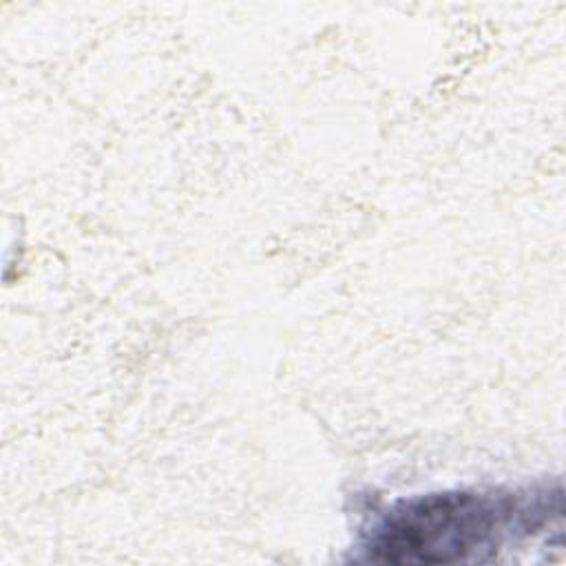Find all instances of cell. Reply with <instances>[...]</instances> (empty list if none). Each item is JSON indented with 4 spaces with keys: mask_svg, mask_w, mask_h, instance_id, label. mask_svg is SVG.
<instances>
[{
    "mask_svg": "<svg viewBox=\"0 0 566 566\" xmlns=\"http://www.w3.org/2000/svg\"><path fill=\"white\" fill-rule=\"evenodd\" d=\"M562 511L559 484L427 493L380 513L363 551L382 564L484 562L559 524Z\"/></svg>",
    "mask_w": 566,
    "mask_h": 566,
    "instance_id": "1",
    "label": "cell"
}]
</instances>
